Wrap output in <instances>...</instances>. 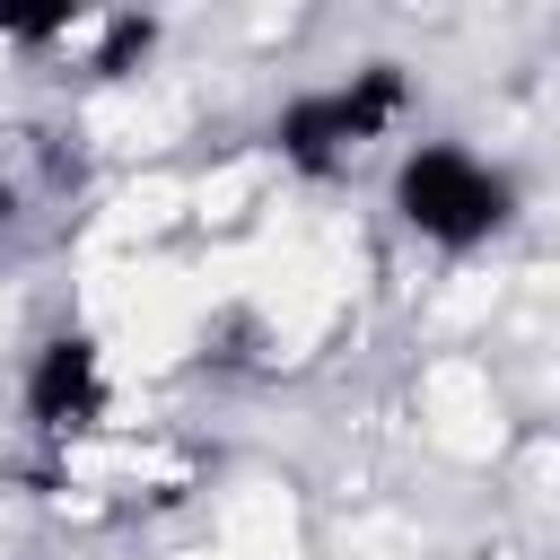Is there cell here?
I'll return each mask as SVG.
<instances>
[{"label":"cell","instance_id":"6da1fadb","mask_svg":"<svg viewBox=\"0 0 560 560\" xmlns=\"http://www.w3.org/2000/svg\"><path fill=\"white\" fill-rule=\"evenodd\" d=\"M402 122H411V70L402 61H359L341 79L298 88L271 114V158L306 184H332V175H359L385 140H402Z\"/></svg>","mask_w":560,"mask_h":560},{"label":"cell","instance_id":"7a4b0ae2","mask_svg":"<svg viewBox=\"0 0 560 560\" xmlns=\"http://www.w3.org/2000/svg\"><path fill=\"white\" fill-rule=\"evenodd\" d=\"M385 201H394V228L420 236L429 254H481L490 236L516 228L525 192L472 140H402V158L385 175Z\"/></svg>","mask_w":560,"mask_h":560},{"label":"cell","instance_id":"3957f363","mask_svg":"<svg viewBox=\"0 0 560 560\" xmlns=\"http://www.w3.org/2000/svg\"><path fill=\"white\" fill-rule=\"evenodd\" d=\"M18 411L44 446H70L88 429H105L114 411V368H105V341L79 332V324H52L35 350H26V376H18Z\"/></svg>","mask_w":560,"mask_h":560},{"label":"cell","instance_id":"277c9868","mask_svg":"<svg viewBox=\"0 0 560 560\" xmlns=\"http://www.w3.org/2000/svg\"><path fill=\"white\" fill-rule=\"evenodd\" d=\"M9 219H18V175H9V158H0V236H9Z\"/></svg>","mask_w":560,"mask_h":560}]
</instances>
